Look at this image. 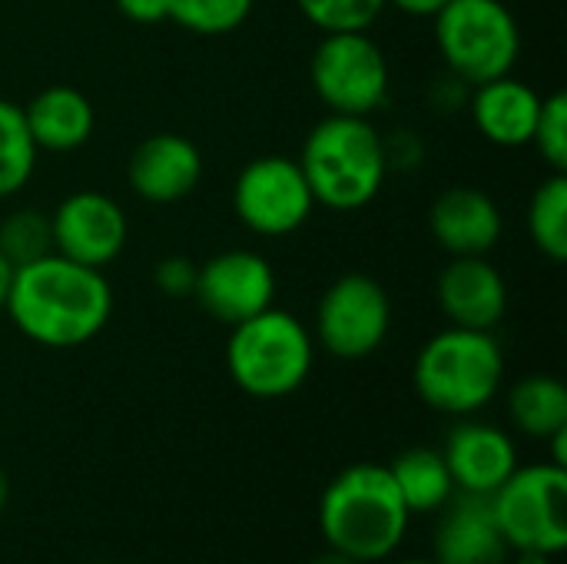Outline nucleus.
Here are the masks:
<instances>
[{
	"label": "nucleus",
	"mask_w": 567,
	"mask_h": 564,
	"mask_svg": "<svg viewBox=\"0 0 567 564\" xmlns=\"http://www.w3.org/2000/svg\"><path fill=\"white\" fill-rule=\"evenodd\" d=\"M312 564H362V562H355V558H349V555H339V552H326V555H319L316 562Z\"/></svg>",
	"instance_id": "obj_33"
},
{
	"label": "nucleus",
	"mask_w": 567,
	"mask_h": 564,
	"mask_svg": "<svg viewBox=\"0 0 567 564\" xmlns=\"http://www.w3.org/2000/svg\"><path fill=\"white\" fill-rule=\"evenodd\" d=\"M385 469H389L409 515L439 512L455 495V482H452L449 465L439 449H425V445L409 449Z\"/></svg>",
	"instance_id": "obj_20"
},
{
	"label": "nucleus",
	"mask_w": 567,
	"mask_h": 564,
	"mask_svg": "<svg viewBox=\"0 0 567 564\" xmlns=\"http://www.w3.org/2000/svg\"><path fill=\"white\" fill-rule=\"evenodd\" d=\"M309 80L329 113L369 120L385 106L392 90L385 50L369 30L322 33L309 60Z\"/></svg>",
	"instance_id": "obj_7"
},
{
	"label": "nucleus",
	"mask_w": 567,
	"mask_h": 564,
	"mask_svg": "<svg viewBox=\"0 0 567 564\" xmlns=\"http://www.w3.org/2000/svg\"><path fill=\"white\" fill-rule=\"evenodd\" d=\"M508 416L518 432L532 439H551L567 429V389L558 376H525L508 392Z\"/></svg>",
	"instance_id": "obj_21"
},
{
	"label": "nucleus",
	"mask_w": 567,
	"mask_h": 564,
	"mask_svg": "<svg viewBox=\"0 0 567 564\" xmlns=\"http://www.w3.org/2000/svg\"><path fill=\"white\" fill-rule=\"evenodd\" d=\"M7 502H10V479H7V472L0 469V512L7 509Z\"/></svg>",
	"instance_id": "obj_35"
},
{
	"label": "nucleus",
	"mask_w": 567,
	"mask_h": 564,
	"mask_svg": "<svg viewBox=\"0 0 567 564\" xmlns=\"http://www.w3.org/2000/svg\"><path fill=\"white\" fill-rule=\"evenodd\" d=\"M538 113H542V93L532 83L518 80L515 73L478 83L472 93V123L478 136L502 150L532 146Z\"/></svg>",
	"instance_id": "obj_18"
},
{
	"label": "nucleus",
	"mask_w": 567,
	"mask_h": 564,
	"mask_svg": "<svg viewBox=\"0 0 567 564\" xmlns=\"http://www.w3.org/2000/svg\"><path fill=\"white\" fill-rule=\"evenodd\" d=\"M382 146H385L389 170H412L425 156V146L415 130H395V133L382 136Z\"/></svg>",
	"instance_id": "obj_29"
},
{
	"label": "nucleus",
	"mask_w": 567,
	"mask_h": 564,
	"mask_svg": "<svg viewBox=\"0 0 567 564\" xmlns=\"http://www.w3.org/2000/svg\"><path fill=\"white\" fill-rule=\"evenodd\" d=\"M113 3L133 23H163V20H169V0H113Z\"/></svg>",
	"instance_id": "obj_30"
},
{
	"label": "nucleus",
	"mask_w": 567,
	"mask_h": 564,
	"mask_svg": "<svg viewBox=\"0 0 567 564\" xmlns=\"http://www.w3.org/2000/svg\"><path fill=\"white\" fill-rule=\"evenodd\" d=\"M449 0H389V7L409 13V17H432L439 7H445Z\"/></svg>",
	"instance_id": "obj_31"
},
{
	"label": "nucleus",
	"mask_w": 567,
	"mask_h": 564,
	"mask_svg": "<svg viewBox=\"0 0 567 564\" xmlns=\"http://www.w3.org/2000/svg\"><path fill=\"white\" fill-rule=\"evenodd\" d=\"M435 302L449 326L495 332L508 312V283L488 256H449L435 279Z\"/></svg>",
	"instance_id": "obj_13"
},
{
	"label": "nucleus",
	"mask_w": 567,
	"mask_h": 564,
	"mask_svg": "<svg viewBox=\"0 0 567 564\" xmlns=\"http://www.w3.org/2000/svg\"><path fill=\"white\" fill-rule=\"evenodd\" d=\"M296 7L322 33H352L372 30L389 0H296Z\"/></svg>",
	"instance_id": "obj_26"
},
{
	"label": "nucleus",
	"mask_w": 567,
	"mask_h": 564,
	"mask_svg": "<svg viewBox=\"0 0 567 564\" xmlns=\"http://www.w3.org/2000/svg\"><path fill=\"white\" fill-rule=\"evenodd\" d=\"M429 233L449 256H492L502 243L505 216L478 186H449L429 206Z\"/></svg>",
	"instance_id": "obj_16"
},
{
	"label": "nucleus",
	"mask_w": 567,
	"mask_h": 564,
	"mask_svg": "<svg viewBox=\"0 0 567 564\" xmlns=\"http://www.w3.org/2000/svg\"><path fill=\"white\" fill-rule=\"evenodd\" d=\"M23 120L37 150L47 153H73L86 146L96 130V110L90 96L66 83H53L40 90L23 106Z\"/></svg>",
	"instance_id": "obj_19"
},
{
	"label": "nucleus",
	"mask_w": 567,
	"mask_h": 564,
	"mask_svg": "<svg viewBox=\"0 0 567 564\" xmlns=\"http://www.w3.org/2000/svg\"><path fill=\"white\" fill-rule=\"evenodd\" d=\"M412 382L429 409L465 419L498 396L505 382V352L492 332L449 326L419 349Z\"/></svg>",
	"instance_id": "obj_4"
},
{
	"label": "nucleus",
	"mask_w": 567,
	"mask_h": 564,
	"mask_svg": "<svg viewBox=\"0 0 567 564\" xmlns=\"http://www.w3.org/2000/svg\"><path fill=\"white\" fill-rule=\"evenodd\" d=\"M316 362V339L289 309L269 306L229 326L226 369L252 399H286L306 386Z\"/></svg>",
	"instance_id": "obj_5"
},
{
	"label": "nucleus",
	"mask_w": 567,
	"mask_h": 564,
	"mask_svg": "<svg viewBox=\"0 0 567 564\" xmlns=\"http://www.w3.org/2000/svg\"><path fill=\"white\" fill-rule=\"evenodd\" d=\"M256 0H169V20L196 37H226L252 17Z\"/></svg>",
	"instance_id": "obj_24"
},
{
	"label": "nucleus",
	"mask_w": 567,
	"mask_h": 564,
	"mask_svg": "<svg viewBox=\"0 0 567 564\" xmlns=\"http://www.w3.org/2000/svg\"><path fill=\"white\" fill-rule=\"evenodd\" d=\"M50 229L53 253L93 269H103L113 259H120L130 239L123 206L100 189H76L63 196L50 213Z\"/></svg>",
	"instance_id": "obj_12"
},
{
	"label": "nucleus",
	"mask_w": 567,
	"mask_h": 564,
	"mask_svg": "<svg viewBox=\"0 0 567 564\" xmlns=\"http://www.w3.org/2000/svg\"><path fill=\"white\" fill-rule=\"evenodd\" d=\"M442 459L449 465L455 492H472V495H495L518 469L515 439L505 429L475 422L468 416L449 432Z\"/></svg>",
	"instance_id": "obj_15"
},
{
	"label": "nucleus",
	"mask_w": 567,
	"mask_h": 564,
	"mask_svg": "<svg viewBox=\"0 0 567 564\" xmlns=\"http://www.w3.org/2000/svg\"><path fill=\"white\" fill-rule=\"evenodd\" d=\"M203 180V153L183 133H153L140 140L126 160L130 189L153 206H173L196 193Z\"/></svg>",
	"instance_id": "obj_14"
},
{
	"label": "nucleus",
	"mask_w": 567,
	"mask_h": 564,
	"mask_svg": "<svg viewBox=\"0 0 567 564\" xmlns=\"http://www.w3.org/2000/svg\"><path fill=\"white\" fill-rule=\"evenodd\" d=\"M492 512L508 548L561 555L567 548V469L555 462L518 465L492 495Z\"/></svg>",
	"instance_id": "obj_8"
},
{
	"label": "nucleus",
	"mask_w": 567,
	"mask_h": 564,
	"mask_svg": "<svg viewBox=\"0 0 567 564\" xmlns=\"http://www.w3.org/2000/svg\"><path fill=\"white\" fill-rule=\"evenodd\" d=\"M3 312L43 349H76L96 339L113 316V289L103 269L60 253L13 269Z\"/></svg>",
	"instance_id": "obj_1"
},
{
	"label": "nucleus",
	"mask_w": 567,
	"mask_h": 564,
	"mask_svg": "<svg viewBox=\"0 0 567 564\" xmlns=\"http://www.w3.org/2000/svg\"><path fill=\"white\" fill-rule=\"evenodd\" d=\"M405 564H439V562H435V558H432V562H429V558H415V562H405Z\"/></svg>",
	"instance_id": "obj_36"
},
{
	"label": "nucleus",
	"mask_w": 567,
	"mask_h": 564,
	"mask_svg": "<svg viewBox=\"0 0 567 564\" xmlns=\"http://www.w3.org/2000/svg\"><path fill=\"white\" fill-rule=\"evenodd\" d=\"M532 146L551 173H567V96H542V113L532 133Z\"/></svg>",
	"instance_id": "obj_27"
},
{
	"label": "nucleus",
	"mask_w": 567,
	"mask_h": 564,
	"mask_svg": "<svg viewBox=\"0 0 567 564\" xmlns=\"http://www.w3.org/2000/svg\"><path fill=\"white\" fill-rule=\"evenodd\" d=\"M37 143L27 130L23 106L0 96V199L20 193L37 170Z\"/></svg>",
	"instance_id": "obj_23"
},
{
	"label": "nucleus",
	"mask_w": 567,
	"mask_h": 564,
	"mask_svg": "<svg viewBox=\"0 0 567 564\" xmlns=\"http://www.w3.org/2000/svg\"><path fill=\"white\" fill-rule=\"evenodd\" d=\"M518 564H551V555H545V552H518Z\"/></svg>",
	"instance_id": "obj_34"
},
{
	"label": "nucleus",
	"mask_w": 567,
	"mask_h": 564,
	"mask_svg": "<svg viewBox=\"0 0 567 564\" xmlns=\"http://www.w3.org/2000/svg\"><path fill=\"white\" fill-rule=\"evenodd\" d=\"M199 266L189 256H163L153 266V286L166 299H193Z\"/></svg>",
	"instance_id": "obj_28"
},
{
	"label": "nucleus",
	"mask_w": 567,
	"mask_h": 564,
	"mask_svg": "<svg viewBox=\"0 0 567 564\" xmlns=\"http://www.w3.org/2000/svg\"><path fill=\"white\" fill-rule=\"evenodd\" d=\"M312 209L316 196L306 183L299 160L292 156H256L239 170L233 183V213L256 236H292L309 223Z\"/></svg>",
	"instance_id": "obj_10"
},
{
	"label": "nucleus",
	"mask_w": 567,
	"mask_h": 564,
	"mask_svg": "<svg viewBox=\"0 0 567 564\" xmlns=\"http://www.w3.org/2000/svg\"><path fill=\"white\" fill-rule=\"evenodd\" d=\"M392 332V299L369 273H342L316 306L312 339L342 362L375 356Z\"/></svg>",
	"instance_id": "obj_9"
},
{
	"label": "nucleus",
	"mask_w": 567,
	"mask_h": 564,
	"mask_svg": "<svg viewBox=\"0 0 567 564\" xmlns=\"http://www.w3.org/2000/svg\"><path fill=\"white\" fill-rule=\"evenodd\" d=\"M525 226L528 236L535 243V249L551 259V263H565L567 259V173H551L545 176L532 199H528V213H525Z\"/></svg>",
	"instance_id": "obj_22"
},
{
	"label": "nucleus",
	"mask_w": 567,
	"mask_h": 564,
	"mask_svg": "<svg viewBox=\"0 0 567 564\" xmlns=\"http://www.w3.org/2000/svg\"><path fill=\"white\" fill-rule=\"evenodd\" d=\"M299 166L316 206L332 213L365 209L385 186L389 163L382 133L369 116H322L302 140Z\"/></svg>",
	"instance_id": "obj_3"
},
{
	"label": "nucleus",
	"mask_w": 567,
	"mask_h": 564,
	"mask_svg": "<svg viewBox=\"0 0 567 564\" xmlns=\"http://www.w3.org/2000/svg\"><path fill=\"white\" fill-rule=\"evenodd\" d=\"M0 253L10 259V266H27L40 256L53 253V229L50 213L40 209H13L0 219Z\"/></svg>",
	"instance_id": "obj_25"
},
{
	"label": "nucleus",
	"mask_w": 567,
	"mask_h": 564,
	"mask_svg": "<svg viewBox=\"0 0 567 564\" xmlns=\"http://www.w3.org/2000/svg\"><path fill=\"white\" fill-rule=\"evenodd\" d=\"M409 509L385 465L359 462L342 469L319 499V532L332 552L355 562L389 558L405 532Z\"/></svg>",
	"instance_id": "obj_2"
},
{
	"label": "nucleus",
	"mask_w": 567,
	"mask_h": 564,
	"mask_svg": "<svg viewBox=\"0 0 567 564\" xmlns=\"http://www.w3.org/2000/svg\"><path fill=\"white\" fill-rule=\"evenodd\" d=\"M276 269L262 253L223 249L199 266L193 299L209 319L236 326L269 309L276 302Z\"/></svg>",
	"instance_id": "obj_11"
},
{
	"label": "nucleus",
	"mask_w": 567,
	"mask_h": 564,
	"mask_svg": "<svg viewBox=\"0 0 567 564\" xmlns=\"http://www.w3.org/2000/svg\"><path fill=\"white\" fill-rule=\"evenodd\" d=\"M435 529V562L439 564H505L508 542L495 522L492 495L455 492L442 509Z\"/></svg>",
	"instance_id": "obj_17"
},
{
	"label": "nucleus",
	"mask_w": 567,
	"mask_h": 564,
	"mask_svg": "<svg viewBox=\"0 0 567 564\" xmlns=\"http://www.w3.org/2000/svg\"><path fill=\"white\" fill-rule=\"evenodd\" d=\"M10 283H13V266H10V259L0 253V312H3V306H7V293H10Z\"/></svg>",
	"instance_id": "obj_32"
},
{
	"label": "nucleus",
	"mask_w": 567,
	"mask_h": 564,
	"mask_svg": "<svg viewBox=\"0 0 567 564\" xmlns=\"http://www.w3.org/2000/svg\"><path fill=\"white\" fill-rule=\"evenodd\" d=\"M432 20L435 47L458 83L478 86L515 70L522 27L505 0H449Z\"/></svg>",
	"instance_id": "obj_6"
}]
</instances>
